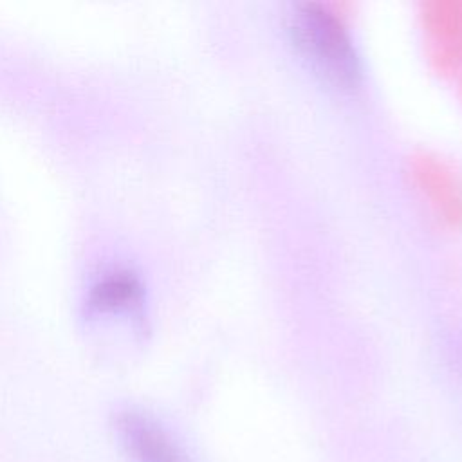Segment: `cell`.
Here are the masks:
<instances>
[{"label":"cell","mask_w":462,"mask_h":462,"mask_svg":"<svg viewBox=\"0 0 462 462\" xmlns=\"http://www.w3.org/2000/svg\"><path fill=\"white\" fill-rule=\"evenodd\" d=\"M81 321L96 345L123 350V339H137L146 323V291L135 271L125 265L101 269L81 300Z\"/></svg>","instance_id":"1"},{"label":"cell","mask_w":462,"mask_h":462,"mask_svg":"<svg viewBox=\"0 0 462 462\" xmlns=\"http://www.w3.org/2000/svg\"><path fill=\"white\" fill-rule=\"evenodd\" d=\"M291 31L301 54L336 85L357 83L359 58L343 16L330 5L316 0L294 7Z\"/></svg>","instance_id":"2"},{"label":"cell","mask_w":462,"mask_h":462,"mask_svg":"<svg viewBox=\"0 0 462 462\" xmlns=\"http://www.w3.org/2000/svg\"><path fill=\"white\" fill-rule=\"evenodd\" d=\"M112 428L130 462H193L177 437L143 408H119Z\"/></svg>","instance_id":"3"},{"label":"cell","mask_w":462,"mask_h":462,"mask_svg":"<svg viewBox=\"0 0 462 462\" xmlns=\"http://www.w3.org/2000/svg\"><path fill=\"white\" fill-rule=\"evenodd\" d=\"M410 173L435 213L449 226H462V177L439 153L420 150L410 157Z\"/></svg>","instance_id":"4"},{"label":"cell","mask_w":462,"mask_h":462,"mask_svg":"<svg viewBox=\"0 0 462 462\" xmlns=\"http://www.w3.org/2000/svg\"><path fill=\"white\" fill-rule=\"evenodd\" d=\"M420 20L433 67L446 74L462 69V0H426Z\"/></svg>","instance_id":"5"}]
</instances>
